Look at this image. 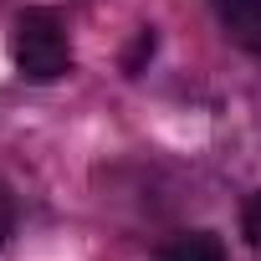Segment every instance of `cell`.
Here are the masks:
<instances>
[{
  "label": "cell",
  "mask_w": 261,
  "mask_h": 261,
  "mask_svg": "<svg viewBox=\"0 0 261 261\" xmlns=\"http://www.w3.org/2000/svg\"><path fill=\"white\" fill-rule=\"evenodd\" d=\"M241 236H246V246H256V251H261V190L241 205Z\"/></svg>",
  "instance_id": "4"
},
{
  "label": "cell",
  "mask_w": 261,
  "mask_h": 261,
  "mask_svg": "<svg viewBox=\"0 0 261 261\" xmlns=\"http://www.w3.org/2000/svg\"><path fill=\"white\" fill-rule=\"evenodd\" d=\"M149 57H154V31H139L134 46H128V57H123V72H128V77H139V67H144Z\"/></svg>",
  "instance_id": "5"
},
{
  "label": "cell",
  "mask_w": 261,
  "mask_h": 261,
  "mask_svg": "<svg viewBox=\"0 0 261 261\" xmlns=\"http://www.w3.org/2000/svg\"><path fill=\"white\" fill-rule=\"evenodd\" d=\"M11 230H16V205H11V195L0 190V246L11 241Z\"/></svg>",
  "instance_id": "6"
},
{
  "label": "cell",
  "mask_w": 261,
  "mask_h": 261,
  "mask_svg": "<svg viewBox=\"0 0 261 261\" xmlns=\"http://www.w3.org/2000/svg\"><path fill=\"white\" fill-rule=\"evenodd\" d=\"M159 261H225V246H220L210 230H195V236H179Z\"/></svg>",
  "instance_id": "3"
},
{
  "label": "cell",
  "mask_w": 261,
  "mask_h": 261,
  "mask_svg": "<svg viewBox=\"0 0 261 261\" xmlns=\"http://www.w3.org/2000/svg\"><path fill=\"white\" fill-rule=\"evenodd\" d=\"M215 16L236 46L261 57V0H215Z\"/></svg>",
  "instance_id": "2"
},
{
  "label": "cell",
  "mask_w": 261,
  "mask_h": 261,
  "mask_svg": "<svg viewBox=\"0 0 261 261\" xmlns=\"http://www.w3.org/2000/svg\"><path fill=\"white\" fill-rule=\"evenodd\" d=\"M11 57H16V72L26 82H57L72 67V46H67L62 16L46 11V6L21 11L16 16V31H11Z\"/></svg>",
  "instance_id": "1"
}]
</instances>
